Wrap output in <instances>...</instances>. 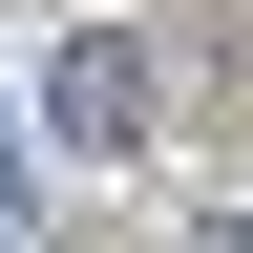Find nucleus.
I'll list each match as a JSON object with an SVG mask.
<instances>
[{"label": "nucleus", "mask_w": 253, "mask_h": 253, "mask_svg": "<svg viewBox=\"0 0 253 253\" xmlns=\"http://www.w3.org/2000/svg\"><path fill=\"white\" fill-rule=\"evenodd\" d=\"M42 106L84 126V148H126V126H148V63H126V42H63V84H42Z\"/></svg>", "instance_id": "f257e3e1"}]
</instances>
